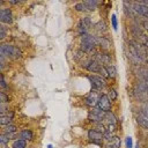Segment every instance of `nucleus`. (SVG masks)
Wrapping results in <instances>:
<instances>
[{
    "instance_id": "5701e85b",
    "label": "nucleus",
    "mask_w": 148,
    "mask_h": 148,
    "mask_svg": "<svg viewBox=\"0 0 148 148\" xmlns=\"http://www.w3.org/2000/svg\"><path fill=\"white\" fill-rule=\"evenodd\" d=\"M17 132H18V128L14 124H10V125L2 127V133H17Z\"/></svg>"
},
{
    "instance_id": "9b49d317",
    "label": "nucleus",
    "mask_w": 148,
    "mask_h": 148,
    "mask_svg": "<svg viewBox=\"0 0 148 148\" xmlns=\"http://www.w3.org/2000/svg\"><path fill=\"white\" fill-rule=\"evenodd\" d=\"M96 40H97V46L101 47V51L108 52L109 49L111 47L110 40L106 37H104V36H96Z\"/></svg>"
},
{
    "instance_id": "c756f323",
    "label": "nucleus",
    "mask_w": 148,
    "mask_h": 148,
    "mask_svg": "<svg viewBox=\"0 0 148 148\" xmlns=\"http://www.w3.org/2000/svg\"><path fill=\"white\" fill-rule=\"evenodd\" d=\"M94 128H95L96 131L101 132V133H104V132L106 131V127H105L102 123H96V124H94Z\"/></svg>"
},
{
    "instance_id": "f3484780",
    "label": "nucleus",
    "mask_w": 148,
    "mask_h": 148,
    "mask_svg": "<svg viewBox=\"0 0 148 148\" xmlns=\"http://www.w3.org/2000/svg\"><path fill=\"white\" fill-rule=\"evenodd\" d=\"M82 2L86 6V8H87L88 12H94L97 8V6L99 5V2L96 1V0H86V1H82Z\"/></svg>"
},
{
    "instance_id": "f257e3e1",
    "label": "nucleus",
    "mask_w": 148,
    "mask_h": 148,
    "mask_svg": "<svg viewBox=\"0 0 148 148\" xmlns=\"http://www.w3.org/2000/svg\"><path fill=\"white\" fill-rule=\"evenodd\" d=\"M0 56L7 58V59H14L18 60L23 57V52L18 46L8 44V43H2L0 45Z\"/></svg>"
},
{
    "instance_id": "f8f14e48",
    "label": "nucleus",
    "mask_w": 148,
    "mask_h": 148,
    "mask_svg": "<svg viewBox=\"0 0 148 148\" xmlns=\"http://www.w3.org/2000/svg\"><path fill=\"white\" fill-rule=\"evenodd\" d=\"M135 120L140 127H142L143 130H148V117H146L140 110L135 116Z\"/></svg>"
},
{
    "instance_id": "cd10ccee",
    "label": "nucleus",
    "mask_w": 148,
    "mask_h": 148,
    "mask_svg": "<svg viewBox=\"0 0 148 148\" xmlns=\"http://www.w3.org/2000/svg\"><path fill=\"white\" fill-rule=\"evenodd\" d=\"M74 9L76 10V12H88L87 10V8H86V6L83 5V2H79V3H75L74 5Z\"/></svg>"
},
{
    "instance_id": "a211bd4d",
    "label": "nucleus",
    "mask_w": 148,
    "mask_h": 148,
    "mask_svg": "<svg viewBox=\"0 0 148 148\" xmlns=\"http://www.w3.org/2000/svg\"><path fill=\"white\" fill-rule=\"evenodd\" d=\"M104 120H105L108 124H111V125H117V121H118L116 114H114L112 111H110V112H105Z\"/></svg>"
},
{
    "instance_id": "a878e982",
    "label": "nucleus",
    "mask_w": 148,
    "mask_h": 148,
    "mask_svg": "<svg viewBox=\"0 0 148 148\" xmlns=\"http://www.w3.org/2000/svg\"><path fill=\"white\" fill-rule=\"evenodd\" d=\"M9 96L2 90L0 91V103H6V104H9Z\"/></svg>"
},
{
    "instance_id": "e433bc0d",
    "label": "nucleus",
    "mask_w": 148,
    "mask_h": 148,
    "mask_svg": "<svg viewBox=\"0 0 148 148\" xmlns=\"http://www.w3.org/2000/svg\"><path fill=\"white\" fill-rule=\"evenodd\" d=\"M125 147L126 148H133V140L131 136H127L125 139Z\"/></svg>"
},
{
    "instance_id": "6e6552de",
    "label": "nucleus",
    "mask_w": 148,
    "mask_h": 148,
    "mask_svg": "<svg viewBox=\"0 0 148 148\" xmlns=\"http://www.w3.org/2000/svg\"><path fill=\"white\" fill-rule=\"evenodd\" d=\"M99 95H101L99 91L91 89V91H90V92L84 97V99H83L84 104H86L87 106H89V108H95V106L97 105V101H98Z\"/></svg>"
},
{
    "instance_id": "58836bf2",
    "label": "nucleus",
    "mask_w": 148,
    "mask_h": 148,
    "mask_svg": "<svg viewBox=\"0 0 148 148\" xmlns=\"http://www.w3.org/2000/svg\"><path fill=\"white\" fill-rule=\"evenodd\" d=\"M139 5L143 6V7H147L148 8V0H142V1H136Z\"/></svg>"
},
{
    "instance_id": "4468645a",
    "label": "nucleus",
    "mask_w": 148,
    "mask_h": 148,
    "mask_svg": "<svg viewBox=\"0 0 148 148\" xmlns=\"http://www.w3.org/2000/svg\"><path fill=\"white\" fill-rule=\"evenodd\" d=\"M18 138V132L17 133H1L0 135V143H9L10 140H15Z\"/></svg>"
},
{
    "instance_id": "4be33fe9",
    "label": "nucleus",
    "mask_w": 148,
    "mask_h": 148,
    "mask_svg": "<svg viewBox=\"0 0 148 148\" xmlns=\"http://www.w3.org/2000/svg\"><path fill=\"white\" fill-rule=\"evenodd\" d=\"M13 118H14V117L8 116V114L1 116V118H0V124H1V126L3 127V126H7V125H10V124L13 123Z\"/></svg>"
},
{
    "instance_id": "79ce46f5",
    "label": "nucleus",
    "mask_w": 148,
    "mask_h": 148,
    "mask_svg": "<svg viewBox=\"0 0 148 148\" xmlns=\"http://www.w3.org/2000/svg\"><path fill=\"white\" fill-rule=\"evenodd\" d=\"M145 62L148 65V56H146V57H145Z\"/></svg>"
},
{
    "instance_id": "c03bdc74",
    "label": "nucleus",
    "mask_w": 148,
    "mask_h": 148,
    "mask_svg": "<svg viewBox=\"0 0 148 148\" xmlns=\"http://www.w3.org/2000/svg\"><path fill=\"white\" fill-rule=\"evenodd\" d=\"M135 148H140V146H139V143H138V145L135 146Z\"/></svg>"
},
{
    "instance_id": "f03ea898",
    "label": "nucleus",
    "mask_w": 148,
    "mask_h": 148,
    "mask_svg": "<svg viewBox=\"0 0 148 148\" xmlns=\"http://www.w3.org/2000/svg\"><path fill=\"white\" fill-rule=\"evenodd\" d=\"M97 47V40L96 36L91 34H87L81 37L80 39V50L83 51L86 54H92L96 51Z\"/></svg>"
},
{
    "instance_id": "473e14b6",
    "label": "nucleus",
    "mask_w": 148,
    "mask_h": 148,
    "mask_svg": "<svg viewBox=\"0 0 148 148\" xmlns=\"http://www.w3.org/2000/svg\"><path fill=\"white\" fill-rule=\"evenodd\" d=\"M84 56H86V53L79 49V50L76 51V53H75V57H74V59H75V61H80L81 59H83V58H84Z\"/></svg>"
},
{
    "instance_id": "393cba45",
    "label": "nucleus",
    "mask_w": 148,
    "mask_h": 148,
    "mask_svg": "<svg viewBox=\"0 0 148 148\" xmlns=\"http://www.w3.org/2000/svg\"><path fill=\"white\" fill-rule=\"evenodd\" d=\"M138 42H140V43H141V44H142V45L148 50V35H147L146 32H145V34H143V35L138 39Z\"/></svg>"
},
{
    "instance_id": "2f4dec72",
    "label": "nucleus",
    "mask_w": 148,
    "mask_h": 148,
    "mask_svg": "<svg viewBox=\"0 0 148 148\" xmlns=\"http://www.w3.org/2000/svg\"><path fill=\"white\" fill-rule=\"evenodd\" d=\"M139 23H140V25L142 27V29L148 34V20H146V18H141V20H136Z\"/></svg>"
},
{
    "instance_id": "7ed1b4c3",
    "label": "nucleus",
    "mask_w": 148,
    "mask_h": 148,
    "mask_svg": "<svg viewBox=\"0 0 148 148\" xmlns=\"http://www.w3.org/2000/svg\"><path fill=\"white\" fill-rule=\"evenodd\" d=\"M87 77H88V80H89L90 83H91V89H94V90L101 91V90H103V89L106 87V81H105V79H103V77L99 76V75H91V74H88Z\"/></svg>"
},
{
    "instance_id": "7c9ffc66",
    "label": "nucleus",
    "mask_w": 148,
    "mask_h": 148,
    "mask_svg": "<svg viewBox=\"0 0 148 148\" xmlns=\"http://www.w3.org/2000/svg\"><path fill=\"white\" fill-rule=\"evenodd\" d=\"M113 133H111V132H109V131H105L104 133H103V138H104V140L105 141H108L109 143L112 141V139H113Z\"/></svg>"
},
{
    "instance_id": "0eeeda50",
    "label": "nucleus",
    "mask_w": 148,
    "mask_h": 148,
    "mask_svg": "<svg viewBox=\"0 0 148 148\" xmlns=\"http://www.w3.org/2000/svg\"><path fill=\"white\" fill-rule=\"evenodd\" d=\"M88 139H89V142L94 143V145H97V146H101L103 147V141H104V138H103V133L96 131L94 127L90 128L88 131Z\"/></svg>"
},
{
    "instance_id": "20e7f679",
    "label": "nucleus",
    "mask_w": 148,
    "mask_h": 148,
    "mask_svg": "<svg viewBox=\"0 0 148 148\" xmlns=\"http://www.w3.org/2000/svg\"><path fill=\"white\" fill-rule=\"evenodd\" d=\"M104 117H105V112L102 111L101 109H98L97 106L90 108V110L88 111V120L92 121L94 124L103 123L104 121Z\"/></svg>"
},
{
    "instance_id": "ddd939ff",
    "label": "nucleus",
    "mask_w": 148,
    "mask_h": 148,
    "mask_svg": "<svg viewBox=\"0 0 148 148\" xmlns=\"http://www.w3.org/2000/svg\"><path fill=\"white\" fill-rule=\"evenodd\" d=\"M135 73L138 75L139 81H146L148 82V68L143 66H136Z\"/></svg>"
},
{
    "instance_id": "bb28decb",
    "label": "nucleus",
    "mask_w": 148,
    "mask_h": 148,
    "mask_svg": "<svg viewBox=\"0 0 148 148\" xmlns=\"http://www.w3.org/2000/svg\"><path fill=\"white\" fill-rule=\"evenodd\" d=\"M111 27L114 31H117L118 29V20H117V15L116 14H112L111 15Z\"/></svg>"
},
{
    "instance_id": "37998d69",
    "label": "nucleus",
    "mask_w": 148,
    "mask_h": 148,
    "mask_svg": "<svg viewBox=\"0 0 148 148\" xmlns=\"http://www.w3.org/2000/svg\"><path fill=\"white\" fill-rule=\"evenodd\" d=\"M47 148H53V146L52 145H47Z\"/></svg>"
},
{
    "instance_id": "72a5a7b5",
    "label": "nucleus",
    "mask_w": 148,
    "mask_h": 148,
    "mask_svg": "<svg viewBox=\"0 0 148 148\" xmlns=\"http://www.w3.org/2000/svg\"><path fill=\"white\" fill-rule=\"evenodd\" d=\"M140 111H141L146 117H148V101H146V102L142 103V105H141V108H140Z\"/></svg>"
},
{
    "instance_id": "c85d7f7f",
    "label": "nucleus",
    "mask_w": 148,
    "mask_h": 148,
    "mask_svg": "<svg viewBox=\"0 0 148 148\" xmlns=\"http://www.w3.org/2000/svg\"><path fill=\"white\" fill-rule=\"evenodd\" d=\"M81 20H82L83 24L87 27V29H90V28L92 27V22H91V18H90L89 16H84V17H82Z\"/></svg>"
},
{
    "instance_id": "412c9836",
    "label": "nucleus",
    "mask_w": 148,
    "mask_h": 148,
    "mask_svg": "<svg viewBox=\"0 0 148 148\" xmlns=\"http://www.w3.org/2000/svg\"><path fill=\"white\" fill-rule=\"evenodd\" d=\"M12 148H27V141L23 139H15L12 142Z\"/></svg>"
},
{
    "instance_id": "aec40b11",
    "label": "nucleus",
    "mask_w": 148,
    "mask_h": 148,
    "mask_svg": "<svg viewBox=\"0 0 148 148\" xmlns=\"http://www.w3.org/2000/svg\"><path fill=\"white\" fill-rule=\"evenodd\" d=\"M76 30H77V34H79V36H80V37H82V36H84V35L89 34V32H88V29H87V27L83 24L82 20H80V21H79Z\"/></svg>"
},
{
    "instance_id": "c9c22d12",
    "label": "nucleus",
    "mask_w": 148,
    "mask_h": 148,
    "mask_svg": "<svg viewBox=\"0 0 148 148\" xmlns=\"http://www.w3.org/2000/svg\"><path fill=\"white\" fill-rule=\"evenodd\" d=\"M6 36H7L6 27H5L3 24H1V25H0V39H1V40H3V39L6 38Z\"/></svg>"
},
{
    "instance_id": "6ab92c4d",
    "label": "nucleus",
    "mask_w": 148,
    "mask_h": 148,
    "mask_svg": "<svg viewBox=\"0 0 148 148\" xmlns=\"http://www.w3.org/2000/svg\"><path fill=\"white\" fill-rule=\"evenodd\" d=\"M105 68H106V71H108L109 77H110V79H112V80H114V79L117 77V75H118V72H117V67H116V65L111 64V65L105 66Z\"/></svg>"
},
{
    "instance_id": "423d86ee",
    "label": "nucleus",
    "mask_w": 148,
    "mask_h": 148,
    "mask_svg": "<svg viewBox=\"0 0 148 148\" xmlns=\"http://www.w3.org/2000/svg\"><path fill=\"white\" fill-rule=\"evenodd\" d=\"M96 106L98 109H101L102 111H104V112H110L112 110V102L109 98L108 94H101L99 95Z\"/></svg>"
},
{
    "instance_id": "ea45409f",
    "label": "nucleus",
    "mask_w": 148,
    "mask_h": 148,
    "mask_svg": "<svg viewBox=\"0 0 148 148\" xmlns=\"http://www.w3.org/2000/svg\"><path fill=\"white\" fill-rule=\"evenodd\" d=\"M8 3H9V5H20L21 1H20V0H9Z\"/></svg>"
},
{
    "instance_id": "dca6fc26",
    "label": "nucleus",
    "mask_w": 148,
    "mask_h": 148,
    "mask_svg": "<svg viewBox=\"0 0 148 148\" xmlns=\"http://www.w3.org/2000/svg\"><path fill=\"white\" fill-rule=\"evenodd\" d=\"M94 28H95V30H96L97 32H101V34H103V32H105V31L108 30V25H106V22H105L104 20L97 21V22L94 24Z\"/></svg>"
},
{
    "instance_id": "4c0bfd02",
    "label": "nucleus",
    "mask_w": 148,
    "mask_h": 148,
    "mask_svg": "<svg viewBox=\"0 0 148 148\" xmlns=\"http://www.w3.org/2000/svg\"><path fill=\"white\" fill-rule=\"evenodd\" d=\"M0 87H1L2 89L8 88V86H7V83H6V80H5V75H3V73L1 74V82H0Z\"/></svg>"
},
{
    "instance_id": "a19ab883",
    "label": "nucleus",
    "mask_w": 148,
    "mask_h": 148,
    "mask_svg": "<svg viewBox=\"0 0 148 148\" xmlns=\"http://www.w3.org/2000/svg\"><path fill=\"white\" fill-rule=\"evenodd\" d=\"M105 148H116V147H114L112 143H108V145L105 146Z\"/></svg>"
},
{
    "instance_id": "1a4fd4ad",
    "label": "nucleus",
    "mask_w": 148,
    "mask_h": 148,
    "mask_svg": "<svg viewBox=\"0 0 148 148\" xmlns=\"http://www.w3.org/2000/svg\"><path fill=\"white\" fill-rule=\"evenodd\" d=\"M0 21L2 24H12L14 18H13V13L12 9L8 7H2L0 9Z\"/></svg>"
},
{
    "instance_id": "b1692460",
    "label": "nucleus",
    "mask_w": 148,
    "mask_h": 148,
    "mask_svg": "<svg viewBox=\"0 0 148 148\" xmlns=\"http://www.w3.org/2000/svg\"><path fill=\"white\" fill-rule=\"evenodd\" d=\"M108 96L111 99V102H113V101H116L118 98V92H117V90L114 88H110L109 89V92H108Z\"/></svg>"
},
{
    "instance_id": "39448f33",
    "label": "nucleus",
    "mask_w": 148,
    "mask_h": 148,
    "mask_svg": "<svg viewBox=\"0 0 148 148\" xmlns=\"http://www.w3.org/2000/svg\"><path fill=\"white\" fill-rule=\"evenodd\" d=\"M102 66H103L102 64H99L98 61H96L92 58H89L86 61H82V64H81V67L84 68L86 71H88L90 73H97V74L99 73Z\"/></svg>"
},
{
    "instance_id": "f704fd0d",
    "label": "nucleus",
    "mask_w": 148,
    "mask_h": 148,
    "mask_svg": "<svg viewBox=\"0 0 148 148\" xmlns=\"http://www.w3.org/2000/svg\"><path fill=\"white\" fill-rule=\"evenodd\" d=\"M110 143H112L116 148H120V145H121V141H120V138L119 136H113V139H112V141L110 142Z\"/></svg>"
},
{
    "instance_id": "2eb2a0df",
    "label": "nucleus",
    "mask_w": 148,
    "mask_h": 148,
    "mask_svg": "<svg viewBox=\"0 0 148 148\" xmlns=\"http://www.w3.org/2000/svg\"><path fill=\"white\" fill-rule=\"evenodd\" d=\"M17 139H23L25 141H31L34 139V133L31 130H28V128H24L22 131L18 132V138Z\"/></svg>"
},
{
    "instance_id": "9d476101",
    "label": "nucleus",
    "mask_w": 148,
    "mask_h": 148,
    "mask_svg": "<svg viewBox=\"0 0 148 148\" xmlns=\"http://www.w3.org/2000/svg\"><path fill=\"white\" fill-rule=\"evenodd\" d=\"M132 8H133V12L135 13V15H139V16L148 20V8L147 7H143V6L139 5L138 2H133Z\"/></svg>"
}]
</instances>
